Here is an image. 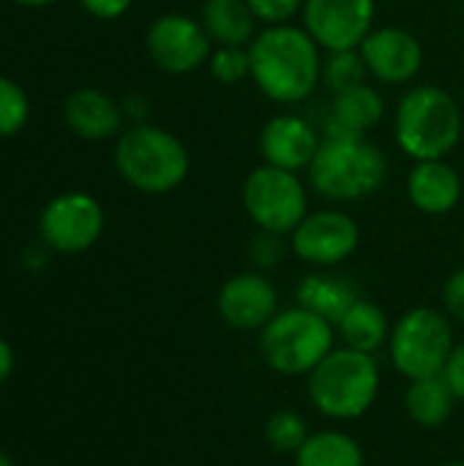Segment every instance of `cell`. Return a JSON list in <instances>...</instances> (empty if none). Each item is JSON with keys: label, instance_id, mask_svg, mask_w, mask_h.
Returning <instances> with one entry per match:
<instances>
[{"label": "cell", "instance_id": "18", "mask_svg": "<svg viewBox=\"0 0 464 466\" xmlns=\"http://www.w3.org/2000/svg\"><path fill=\"white\" fill-rule=\"evenodd\" d=\"M68 128L90 142L112 139L120 134L123 126V109L101 90L96 87H79L66 98L63 106Z\"/></svg>", "mask_w": 464, "mask_h": 466}, {"label": "cell", "instance_id": "26", "mask_svg": "<svg viewBox=\"0 0 464 466\" xmlns=\"http://www.w3.org/2000/svg\"><path fill=\"white\" fill-rule=\"evenodd\" d=\"M205 66L219 85H241L243 79H252L249 46H213Z\"/></svg>", "mask_w": 464, "mask_h": 466}, {"label": "cell", "instance_id": "36", "mask_svg": "<svg viewBox=\"0 0 464 466\" xmlns=\"http://www.w3.org/2000/svg\"><path fill=\"white\" fill-rule=\"evenodd\" d=\"M440 466H464V461H446V464Z\"/></svg>", "mask_w": 464, "mask_h": 466}, {"label": "cell", "instance_id": "16", "mask_svg": "<svg viewBox=\"0 0 464 466\" xmlns=\"http://www.w3.org/2000/svg\"><path fill=\"white\" fill-rule=\"evenodd\" d=\"M410 205L424 216H449L462 202V175L446 158L416 161L405 183Z\"/></svg>", "mask_w": 464, "mask_h": 466}, {"label": "cell", "instance_id": "33", "mask_svg": "<svg viewBox=\"0 0 464 466\" xmlns=\"http://www.w3.org/2000/svg\"><path fill=\"white\" fill-rule=\"evenodd\" d=\"M14 374V347L0 339V388L8 382V377Z\"/></svg>", "mask_w": 464, "mask_h": 466}, {"label": "cell", "instance_id": "25", "mask_svg": "<svg viewBox=\"0 0 464 466\" xmlns=\"http://www.w3.org/2000/svg\"><path fill=\"white\" fill-rule=\"evenodd\" d=\"M309 434L312 429L306 418L295 410H276L265 420V442L271 445L273 453H282V456H295L301 445L309 440Z\"/></svg>", "mask_w": 464, "mask_h": 466}, {"label": "cell", "instance_id": "31", "mask_svg": "<svg viewBox=\"0 0 464 466\" xmlns=\"http://www.w3.org/2000/svg\"><path fill=\"white\" fill-rule=\"evenodd\" d=\"M443 377L449 382V388L454 390V396L459 399V404H464V341H457L451 355H449V363L443 369Z\"/></svg>", "mask_w": 464, "mask_h": 466}, {"label": "cell", "instance_id": "34", "mask_svg": "<svg viewBox=\"0 0 464 466\" xmlns=\"http://www.w3.org/2000/svg\"><path fill=\"white\" fill-rule=\"evenodd\" d=\"M11 3H16V5H27V8H41V5L55 3V0H11Z\"/></svg>", "mask_w": 464, "mask_h": 466}, {"label": "cell", "instance_id": "11", "mask_svg": "<svg viewBox=\"0 0 464 466\" xmlns=\"http://www.w3.org/2000/svg\"><path fill=\"white\" fill-rule=\"evenodd\" d=\"M145 46L150 60L167 74H191L205 66L213 52V41L202 22L178 11L161 14L150 22Z\"/></svg>", "mask_w": 464, "mask_h": 466}, {"label": "cell", "instance_id": "23", "mask_svg": "<svg viewBox=\"0 0 464 466\" xmlns=\"http://www.w3.org/2000/svg\"><path fill=\"white\" fill-rule=\"evenodd\" d=\"M293 461L295 466H366V453L353 434L342 429H323L309 434Z\"/></svg>", "mask_w": 464, "mask_h": 466}, {"label": "cell", "instance_id": "13", "mask_svg": "<svg viewBox=\"0 0 464 466\" xmlns=\"http://www.w3.org/2000/svg\"><path fill=\"white\" fill-rule=\"evenodd\" d=\"M279 292L273 281L260 270H243L230 276L216 295V311L232 330H263L279 314Z\"/></svg>", "mask_w": 464, "mask_h": 466}, {"label": "cell", "instance_id": "32", "mask_svg": "<svg viewBox=\"0 0 464 466\" xmlns=\"http://www.w3.org/2000/svg\"><path fill=\"white\" fill-rule=\"evenodd\" d=\"M134 0H82L85 11L96 19H118L131 8Z\"/></svg>", "mask_w": 464, "mask_h": 466}, {"label": "cell", "instance_id": "35", "mask_svg": "<svg viewBox=\"0 0 464 466\" xmlns=\"http://www.w3.org/2000/svg\"><path fill=\"white\" fill-rule=\"evenodd\" d=\"M0 466H14V461H11V456H8L5 451H0Z\"/></svg>", "mask_w": 464, "mask_h": 466}, {"label": "cell", "instance_id": "7", "mask_svg": "<svg viewBox=\"0 0 464 466\" xmlns=\"http://www.w3.org/2000/svg\"><path fill=\"white\" fill-rule=\"evenodd\" d=\"M454 344V319L443 309L416 306L394 322L386 350L394 369L413 382L443 374Z\"/></svg>", "mask_w": 464, "mask_h": 466}, {"label": "cell", "instance_id": "15", "mask_svg": "<svg viewBox=\"0 0 464 466\" xmlns=\"http://www.w3.org/2000/svg\"><path fill=\"white\" fill-rule=\"evenodd\" d=\"M320 142L323 137L317 134V128L295 112L273 115L257 137L263 164L290 172H306L320 150Z\"/></svg>", "mask_w": 464, "mask_h": 466}, {"label": "cell", "instance_id": "19", "mask_svg": "<svg viewBox=\"0 0 464 466\" xmlns=\"http://www.w3.org/2000/svg\"><path fill=\"white\" fill-rule=\"evenodd\" d=\"M358 298V287L347 276H339L334 270H314L304 276L295 289V303L328 319L331 325H336Z\"/></svg>", "mask_w": 464, "mask_h": 466}, {"label": "cell", "instance_id": "1", "mask_svg": "<svg viewBox=\"0 0 464 466\" xmlns=\"http://www.w3.org/2000/svg\"><path fill=\"white\" fill-rule=\"evenodd\" d=\"M323 55L304 25H268L249 44L252 82L273 104H301L320 85Z\"/></svg>", "mask_w": 464, "mask_h": 466}, {"label": "cell", "instance_id": "8", "mask_svg": "<svg viewBox=\"0 0 464 466\" xmlns=\"http://www.w3.org/2000/svg\"><path fill=\"white\" fill-rule=\"evenodd\" d=\"M241 202L257 229L290 238L309 216V186L301 172L260 164L246 175Z\"/></svg>", "mask_w": 464, "mask_h": 466}, {"label": "cell", "instance_id": "10", "mask_svg": "<svg viewBox=\"0 0 464 466\" xmlns=\"http://www.w3.org/2000/svg\"><path fill=\"white\" fill-rule=\"evenodd\" d=\"M41 240L57 254H82L93 248L104 232V208L82 191L55 197L38 221Z\"/></svg>", "mask_w": 464, "mask_h": 466}, {"label": "cell", "instance_id": "22", "mask_svg": "<svg viewBox=\"0 0 464 466\" xmlns=\"http://www.w3.org/2000/svg\"><path fill=\"white\" fill-rule=\"evenodd\" d=\"M200 22L213 46H249L260 33V22L246 0H205Z\"/></svg>", "mask_w": 464, "mask_h": 466}, {"label": "cell", "instance_id": "14", "mask_svg": "<svg viewBox=\"0 0 464 466\" xmlns=\"http://www.w3.org/2000/svg\"><path fill=\"white\" fill-rule=\"evenodd\" d=\"M358 52L369 76L383 85H410L424 68V44L405 27H375Z\"/></svg>", "mask_w": 464, "mask_h": 466}, {"label": "cell", "instance_id": "28", "mask_svg": "<svg viewBox=\"0 0 464 466\" xmlns=\"http://www.w3.org/2000/svg\"><path fill=\"white\" fill-rule=\"evenodd\" d=\"M287 254H290V238L276 235V232L257 229L252 243H249V262L260 273H268V270L279 268Z\"/></svg>", "mask_w": 464, "mask_h": 466}, {"label": "cell", "instance_id": "27", "mask_svg": "<svg viewBox=\"0 0 464 466\" xmlns=\"http://www.w3.org/2000/svg\"><path fill=\"white\" fill-rule=\"evenodd\" d=\"M27 112L30 104L25 90L14 79L0 76V139L22 131V126L27 123Z\"/></svg>", "mask_w": 464, "mask_h": 466}, {"label": "cell", "instance_id": "21", "mask_svg": "<svg viewBox=\"0 0 464 466\" xmlns=\"http://www.w3.org/2000/svg\"><path fill=\"white\" fill-rule=\"evenodd\" d=\"M457 404H459V399L454 396V390L449 388V382H446L443 374L407 382V390H405V412H407L410 423L418 426V429H424V431L443 429L451 420Z\"/></svg>", "mask_w": 464, "mask_h": 466}, {"label": "cell", "instance_id": "5", "mask_svg": "<svg viewBox=\"0 0 464 466\" xmlns=\"http://www.w3.org/2000/svg\"><path fill=\"white\" fill-rule=\"evenodd\" d=\"M115 169L142 194H170L189 177L191 158L186 145L172 131L137 123L118 137Z\"/></svg>", "mask_w": 464, "mask_h": 466}, {"label": "cell", "instance_id": "2", "mask_svg": "<svg viewBox=\"0 0 464 466\" xmlns=\"http://www.w3.org/2000/svg\"><path fill=\"white\" fill-rule=\"evenodd\" d=\"M383 374L375 355L334 347L309 374V404L334 423H350L369 415L380 399Z\"/></svg>", "mask_w": 464, "mask_h": 466}, {"label": "cell", "instance_id": "12", "mask_svg": "<svg viewBox=\"0 0 464 466\" xmlns=\"http://www.w3.org/2000/svg\"><path fill=\"white\" fill-rule=\"evenodd\" d=\"M375 0H306L301 25L323 46V52H334L358 49L375 30Z\"/></svg>", "mask_w": 464, "mask_h": 466}, {"label": "cell", "instance_id": "30", "mask_svg": "<svg viewBox=\"0 0 464 466\" xmlns=\"http://www.w3.org/2000/svg\"><path fill=\"white\" fill-rule=\"evenodd\" d=\"M440 300H443V311L454 319V322H462L464 325V268H457L446 284H443V292H440Z\"/></svg>", "mask_w": 464, "mask_h": 466}, {"label": "cell", "instance_id": "9", "mask_svg": "<svg viewBox=\"0 0 464 466\" xmlns=\"http://www.w3.org/2000/svg\"><path fill=\"white\" fill-rule=\"evenodd\" d=\"M361 246L358 221L342 208L309 210L290 235V254L314 270H334Z\"/></svg>", "mask_w": 464, "mask_h": 466}, {"label": "cell", "instance_id": "24", "mask_svg": "<svg viewBox=\"0 0 464 466\" xmlns=\"http://www.w3.org/2000/svg\"><path fill=\"white\" fill-rule=\"evenodd\" d=\"M369 82V71L366 63L361 57L358 49H334L323 55V74H320V85H325L334 93H342L347 87L364 85Z\"/></svg>", "mask_w": 464, "mask_h": 466}, {"label": "cell", "instance_id": "4", "mask_svg": "<svg viewBox=\"0 0 464 466\" xmlns=\"http://www.w3.org/2000/svg\"><path fill=\"white\" fill-rule=\"evenodd\" d=\"M464 117L457 98L438 85L410 87L394 115V137L399 150L413 161L449 158L462 142Z\"/></svg>", "mask_w": 464, "mask_h": 466}, {"label": "cell", "instance_id": "3", "mask_svg": "<svg viewBox=\"0 0 464 466\" xmlns=\"http://www.w3.org/2000/svg\"><path fill=\"white\" fill-rule=\"evenodd\" d=\"M306 175L314 194L334 205H350L383 188L388 158L369 137H323Z\"/></svg>", "mask_w": 464, "mask_h": 466}, {"label": "cell", "instance_id": "6", "mask_svg": "<svg viewBox=\"0 0 464 466\" xmlns=\"http://www.w3.org/2000/svg\"><path fill=\"white\" fill-rule=\"evenodd\" d=\"M336 328L304 306L279 309V314L260 330V358L282 377H306L334 347Z\"/></svg>", "mask_w": 464, "mask_h": 466}, {"label": "cell", "instance_id": "20", "mask_svg": "<svg viewBox=\"0 0 464 466\" xmlns=\"http://www.w3.org/2000/svg\"><path fill=\"white\" fill-rule=\"evenodd\" d=\"M334 328H336V339L342 341V347L377 355L383 347H388L394 325L380 303L369 298H358Z\"/></svg>", "mask_w": 464, "mask_h": 466}, {"label": "cell", "instance_id": "17", "mask_svg": "<svg viewBox=\"0 0 464 466\" xmlns=\"http://www.w3.org/2000/svg\"><path fill=\"white\" fill-rule=\"evenodd\" d=\"M386 98L369 82L347 87L331 96L328 117L323 123V137H369V131L383 120Z\"/></svg>", "mask_w": 464, "mask_h": 466}, {"label": "cell", "instance_id": "29", "mask_svg": "<svg viewBox=\"0 0 464 466\" xmlns=\"http://www.w3.org/2000/svg\"><path fill=\"white\" fill-rule=\"evenodd\" d=\"M260 25H287L301 16L306 0H246Z\"/></svg>", "mask_w": 464, "mask_h": 466}]
</instances>
